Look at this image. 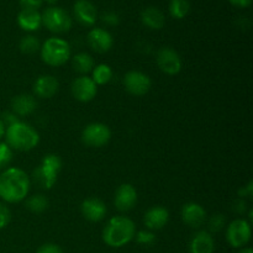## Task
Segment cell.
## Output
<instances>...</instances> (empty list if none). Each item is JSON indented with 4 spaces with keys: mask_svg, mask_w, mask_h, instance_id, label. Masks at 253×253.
<instances>
[{
    "mask_svg": "<svg viewBox=\"0 0 253 253\" xmlns=\"http://www.w3.org/2000/svg\"><path fill=\"white\" fill-rule=\"evenodd\" d=\"M237 253H253V251H252V249L247 247V249H241Z\"/></svg>",
    "mask_w": 253,
    "mask_h": 253,
    "instance_id": "obj_40",
    "label": "cell"
},
{
    "mask_svg": "<svg viewBox=\"0 0 253 253\" xmlns=\"http://www.w3.org/2000/svg\"><path fill=\"white\" fill-rule=\"evenodd\" d=\"M59 89V82L51 74H42L35 81L34 93L41 99H49L56 95Z\"/></svg>",
    "mask_w": 253,
    "mask_h": 253,
    "instance_id": "obj_16",
    "label": "cell"
},
{
    "mask_svg": "<svg viewBox=\"0 0 253 253\" xmlns=\"http://www.w3.org/2000/svg\"><path fill=\"white\" fill-rule=\"evenodd\" d=\"M232 210H234L236 214L239 215H242L246 212L247 210V203L246 200L242 199V198H239V199H236L234 202V204H232Z\"/></svg>",
    "mask_w": 253,
    "mask_h": 253,
    "instance_id": "obj_34",
    "label": "cell"
},
{
    "mask_svg": "<svg viewBox=\"0 0 253 253\" xmlns=\"http://www.w3.org/2000/svg\"><path fill=\"white\" fill-rule=\"evenodd\" d=\"M47 2H48V4H51V5H53V4H56L57 1H58V0H46Z\"/></svg>",
    "mask_w": 253,
    "mask_h": 253,
    "instance_id": "obj_41",
    "label": "cell"
},
{
    "mask_svg": "<svg viewBox=\"0 0 253 253\" xmlns=\"http://www.w3.org/2000/svg\"><path fill=\"white\" fill-rule=\"evenodd\" d=\"M157 64L161 71L168 76H175L182 69L180 56L172 47H162L157 52Z\"/></svg>",
    "mask_w": 253,
    "mask_h": 253,
    "instance_id": "obj_10",
    "label": "cell"
},
{
    "mask_svg": "<svg viewBox=\"0 0 253 253\" xmlns=\"http://www.w3.org/2000/svg\"><path fill=\"white\" fill-rule=\"evenodd\" d=\"M48 199L42 194H34L26 200V208L34 214H42L48 209Z\"/></svg>",
    "mask_w": 253,
    "mask_h": 253,
    "instance_id": "obj_25",
    "label": "cell"
},
{
    "mask_svg": "<svg viewBox=\"0 0 253 253\" xmlns=\"http://www.w3.org/2000/svg\"><path fill=\"white\" fill-rule=\"evenodd\" d=\"M226 224V219L222 214H215L208 220V229H209V234H217L221 231Z\"/></svg>",
    "mask_w": 253,
    "mask_h": 253,
    "instance_id": "obj_28",
    "label": "cell"
},
{
    "mask_svg": "<svg viewBox=\"0 0 253 253\" xmlns=\"http://www.w3.org/2000/svg\"><path fill=\"white\" fill-rule=\"evenodd\" d=\"M136 203H137V192L132 184L124 183L116 189L114 197V204L116 209L120 211H128L133 209Z\"/></svg>",
    "mask_w": 253,
    "mask_h": 253,
    "instance_id": "obj_13",
    "label": "cell"
},
{
    "mask_svg": "<svg viewBox=\"0 0 253 253\" xmlns=\"http://www.w3.org/2000/svg\"><path fill=\"white\" fill-rule=\"evenodd\" d=\"M215 242L214 237L205 230L195 232L189 244L190 253H214Z\"/></svg>",
    "mask_w": 253,
    "mask_h": 253,
    "instance_id": "obj_18",
    "label": "cell"
},
{
    "mask_svg": "<svg viewBox=\"0 0 253 253\" xmlns=\"http://www.w3.org/2000/svg\"><path fill=\"white\" fill-rule=\"evenodd\" d=\"M101 19H103V21L105 22V24L110 25V26H115V25H118L119 22H120V17H119V15L111 11L105 12V14L101 16Z\"/></svg>",
    "mask_w": 253,
    "mask_h": 253,
    "instance_id": "obj_35",
    "label": "cell"
},
{
    "mask_svg": "<svg viewBox=\"0 0 253 253\" xmlns=\"http://www.w3.org/2000/svg\"><path fill=\"white\" fill-rule=\"evenodd\" d=\"M226 240L234 249H244L251 240V224L244 219H236L227 226Z\"/></svg>",
    "mask_w": 253,
    "mask_h": 253,
    "instance_id": "obj_8",
    "label": "cell"
},
{
    "mask_svg": "<svg viewBox=\"0 0 253 253\" xmlns=\"http://www.w3.org/2000/svg\"><path fill=\"white\" fill-rule=\"evenodd\" d=\"M183 222L192 229H200L207 221V211L198 203H187L180 211Z\"/></svg>",
    "mask_w": 253,
    "mask_h": 253,
    "instance_id": "obj_12",
    "label": "cell"
},
{
    "mask_svg": "<svg viewBox=\"0 0 253 253\" xmlns=\"http://www.w3.org/2000/svg\"><path fill=\"white\" fill-rule=\"evenodd\" d=\"M40 51L42 61L51 67L63 66L71 58V46L68 42L58 37L46 40Z\"/></svg>",
    "mask_w": 253,
    "mask_h": 253,
    "instance_id": "obj_5",
    "label": "cell"
},
{
    "mask_svg": "<svg viewBox=\"0 0 253 253\" xmlns=\"http://www.w3.org/2000/svg\"><path fill=\"white\" fill-rule=\"evenodd\" d=\"M5 130H6V127H5V125L2 124V121L0 120V140L5 136Z\"/></svg>",
    "mask_w": 253,
    "mask_h": 253,
    "instance_id": "obj_39",
    "label": "cell"
},
{
    "mask_svg": "<svg viewBox=\"0 0 253 253\" xmlns=\"http://www.w3.org/2000/svg\"><path fill=\"white\" fill-rule=\"evenodd\" d=\"M6 143L11 150L31 151L39 145L40 135L32 126L19 121L14 125L7 126L5 130Z\"/></svg>",
    "mask_w": 253,
    "mask_h": 253,
    "instance_id": "obj_3",
    "label": "cell"
},
{
    "mask_svg": "<svg viewBox=\"0 0 253 253\" xmlns=\"http://www.w3.org/2000/svg\"><path fill=\"white\" fill-rule=\"evenodd\" d=\"M12 160V150L6 142H0V169H5Z\"/></svg>",
    "mask_w": 253,
    "mask_h": 253,
    "instance_id": "obj_29",
    "label": "cell"
},
{
    "mask_svg": "<svg viewBox=\"0 0 253 253\" xmlns=\"http://www.w3.org/2000/svg\"><path fill=\"white\" fill-rule=\"evenodd\" d=\"M81 211L86 220L91 222H98L105 217L108 209L103 200L98 198H88L82 203Z\"/></svg>",
    "mask_w": 253,
    "mask_h": 253,
    "instance_id": "obj_17",
    "label": "cell"
},
{
    "mask_svg": "<svg viewBox=\"0 0 253 253\" xmlns=\"http://www.w3.org/2000/svg\"><path fill=\"white\" fill-rule=\"evenodd\" d=\"M152 82L147 74L140 71H130L124 77V86L130 94L135 96L145 95L151 89Z\"/></svg>",
    "mask_w": 253,
    "mask_h": 253,
    "instance_id": "obj_9",
    "label": "cell"
},
{
    "mask_svg": "<svg viewBox=\"0 0 253 253\" xmlns=\"http://www.w3.org/2000/svg\"><path fill=\"white\" fill-rule=\"evenodd\" d=\"M91 72H93V77H91V79H93V82L96 84V85H104V84H108L109 82L111 81V78H113V69H111V67L109 66V64H105V63L98 64V66L94 67Z\"/></svg>",
    "mask_w": 253,
    "mask_h": 253,
    "instance_id": "obj_24",
    "label": "cell"
},
{
    "mask_svg": "<svg viewBox=\"0 0 253 253\" xmlns=\"http://www.w3.org/2000/svg\"><path fill=\"white\" fill-rule=\"evenodd\" d=\"M30 185V177L20 168H5L0 173V198L10 204L22 202L29 194Z\"/></svg>",
    "mask_w": 253,
    "mask_h": 253,
    "instance_id": "obj_1",
    "label": "cell"
},
{
    "mask_svg": "<svg viewBox=\"0 0 253 253\" xmlns=\"http://www.w3.org/2000/svg\"><path fill=\"white\" fill-rule=\"evenodd\" d=\"M136 227L131 219L115 216L106 222L103 230V241L113 249H120L135 239Z\"/></svg>",
    "mask_w": 253,
    "mask_h": 253,
    "instance_id": "obj_2",
    "label": "cell"
},
{
    "mask_svg": "<svg viewBox=\"0 0 253 253\" xmlns=\"http://www.w3.org/2000/svg\"><path fill=\"white\" fill-rule=\"evenodd\" d=\"M72 64H73L74 71L81 74H86L93 71L94 59L90 54L85 53V52H81V53H77L73 57Z\"/></svg>",
    "mask_w": 253,
    "mask_h": 253,
    "instance_id": "obj_23",
    "label": "cell"
},
{
    "mask_svg": "<svg viewBox=\"0 0 253 253\" xmlns=\"http://www.w3.org/2000/svg\"><path fill=\"white\" fill-rule=\"evenodd\" d=\"M113 43L114 40L110 32L100 29V27H95L88 34V44L93 51L98 52V53H105V52L110 51Z\"/></svg>",
    "mask_w": 253,
    "mask_h": 253,
    "instance_id": "obj_15",
    "label": "cell"
},
{
    "mask_svg": "<svg viewBox=\"0 0 253 253\" xmlns=\"http://www.w3.org/2000/svg\"><path fill=\"white\" fill-rule=\"evenodd\" d=\"M190 10V4L188 0H170L169 12L174 19H184Z\"/></svg>",
    "mask_w": 253,
    "mask_h": 253,
    "instance_id": "obj_26",
    "label": "cell"
},
{
    "mask_svg": "<svg viewBox=\"0 0 253 253\" xmlns=\"http://www.w3.org/2000/svg\"><path fill=\"white\" fill-rule=\"evenodd\" d=\"M37 108V101L34 95L19 94L11 100V111L17 116H27L34 113Z\"/></svg>",
    "mask_w": 253,
    "mask_h": 253,
    "instance_id": "obj_20",
    "label": "cell"
},
{
    "mask_svg": "<svg viewBox=\"0 0 253 253\" xmlns=\"http://www.w3.org/2000/svg\"><path fill=\"white\" fill-rule=\"evenodd\" d=\"M37 253H64L63 250L56 244H44L37 250Z\"/></svg>",
    "mask_w": 253,
    "mask_h": 253,
    "instance_id": "obj_33",
    "label": "cell"
},
{
    "mask_svg": "<svg viewBox=\"0 0 253 253\" xmlns=\"http://www.w3.org/2000/svg\"><path fill=\"white\" fill-rule=\"evenodd\" d=\"M0 120L2 121V124L5 125V127H7V126L10 125H14V124L19 123V116L15 115L12 111H6V113H2L1 115V119Z\"/></svg>",
    "mask_w": 253,
    "mask_h": 253,
    "instance_id": "obj_32",
    "label": "cell"
},
{
    "mask_svg": "<svg viewBox=\"0 0 253 253\" xmlns=\"http://www.w3.org/2000/svg\"><path fill=\"white\" fill-rule=\"evenodd\" d=\"M141 21L143 22L145 26L152 30H161L165 26L166 17L165 14L161 11L158 7L150 6L146 7L142 12H141Z\"/></svg>",
    "mask_w": 253,
    "mask_h": 253,
    "instance_id": "obj_22",
    "label": "cell"
},
{
    "mask_svg": "<svg viewBox=\"0 0 253 253\" xmlns=\"http://www.w3.org/2000/svg\"><path fill=\"white\" fill-rule=\"evenodd\" d=\"M20 51L24 54H34L41 48V44H40L39 39L36 36H32V35H26V36L22 37L20 40Z\"/></svg>",
    "mask_w": 253,
    "mask_h": 253,
    "instance_id": "obj_27",
    "label": "cell"
},
{
    "mask_svg": "<svg viewBox=\"0 0 253 253\" xmlns=\"http://www.w3.org/2000/svg\"><path fill=\"white\" fill-rule=\"evenodd\" d=\"M42 25L49 31L63 34L72 27V17L68 12L58 6H49L41 14Z\"/></svg>",
    "mask_w": 253,
    "mask_h": 253,
    "instance_id": "obj_6",
    "label": "cell"
},
{
    "mask_svg": "<svg viewBox=\"0 0 253 253\" xmlns=\"http://www.w3.org/2000/svg\"><path fill=\"white\" fill-rule=\"evenodd\" d=\"M17 24L25 31H36L42 25V17L37 10L22 9L17 15Z\"/></svg>",
    "mask_w": 253,
    "mask_h": 253,
    "instance_id": "obj_21",
    "label": "cell"
},
{
    "mask_svg": "<svg viewBox=\"0 0 253 253\" xmlns=\"http://www.w3.org/2000/svg\"><path fill=\"white\" fill-rule=\"evenodd\" d=\"M253 194V183L252 182H249V184L246 185V187L241 188V189L239 190V197L242 198V199H245V198H251Z\"/></svg>",
    "mask_w": 253,
    "mask_h": 253,
    "instance_id": "obj_37",
    "label": "cell"
},
{
    "mask_svg": "<svg viewBox=\"0 0 253 253\" xmlns=\"http://www.w3.org/2000/svg\"><path fill=\"white\" fill-rule=\"evenodd\" d=\"M77 21L83 26H93L98 19V11L94 4L89 0H77L73 6Z\"/></svg>",
    "mask_w": 253,
    "mask_h": 253,
    "instance_id": "obj_14",
    "label": "cell"
},
{
    "mask_svg": "<svg viewBox=\"0 0 253 253\" xmlns=\"http://www.w3.org/2000/svg\"><path fill=\"white\" fill-rule=\"evenodd\" d=\"M43 0H20V5L22 9L37 10L42 5Z\"/></svg>",
    "mask_w": 253,
    "mask_h": 253,
    "instance_id": "obj_36",
    "label": "cell"
},
{
    "mask_svg": "<svg viewBox=\"0 0 253 253\" xmlns=\"http://www.w3.org/2000/svg\"><path fill=\"white\" fill-rule=\"evenodd\" d=\"M72 95L82 103H88L95 98L98 93V85L93 82V79L86 76H82L73 81L71 86Z\"/></svg>",
    "mask_w": 253,
    "mask_h": 253,
    "instance_id": "obj_11",
    "label": "cell"
},
{
    "mask_svg": "<svg viewBox=\"0 0 253 253\" xmlns=\"http://www.w3.org/2000/svg\"><path fill=\"white\" fill-rule=\"evenodd\" d=\"M168 220H169V212L166 208L160 207V205L148 209L145 214V217H143L145 225L150 231L163 229L167 225Z\"/></svg>",
    "mask_w": 253,
    "mask_h": 253,
    "instance_id": "obj_19",
    "label": "cell"
},
{
    "mask_svg": "<svg viewBox=\"0 0 253 253\" xmlns=\"http://www.w3.org/2000/svg\"><path fill=\"white\" fill-rule=\"evenodd\" d=\"M110 128L101 123L89 124L82 131V141L89 147H103L110 141Z\"/></svg>",
    "mask_w": 253,
    "mask_h": 253,
    "instance_id": "obj_7",
    "label": "cell"
},
{
    "mask_svg": "<svg viewBox=\"0 0 253 253\" xmlns=\"http://www.w3.org/2000/svg\"><path fill=\"white\" fill-rule=\"evenodd\" d=\"M62 168L59 156L48 153L41 161V165L32 172V179L42 189H51L57 182V177Z\"/></svg>",
    "mask_w": 253,
    "mask_h": 253,
    "instance_id": "obj_4",
    "label": "cell"
},
{
    "mask_svg": "<svg viewBox=\"0 0 253 253\" xmlns=\"http://www.w3.org/2000/svg\"><path fill=\"white\" fill-rule=\"evenodd\" d=\"M10 220H11V212L9 208L4 203H0V230L5 229L9 225Z\"/></svg>",
    "mask_w": 253,
    "mask_h": 253,
    "instance_id": "obj_31",
    "label": "cell"
},
{
    "mask_svg": "<svg viewBox=\"0 0 253 253\" xmlns=\"http://www.w3.org/2000/svg\"><path fill=\"white\" fill-rule=\"evenodd\" d=\"M234 6L237 7H249L251 5L252 0H229Z\"/></svg>",
    "mask_w": 253,
    "mask_h": 253,
    "instance_id": "obj_38",
    "label": "cell"
},
{
    "mask_svg": "<svg viewBox=\"0 0 253 253\" xmlns=\"http://www.w3.org/2000/svg\"><path fill=\"white\" fill-rule=\"evenodd\" d=\"M136 242L140 245H143V246H151V245L155 244L156 236L152 231L150 230H142V231H138L137 234L135 235Z\"/></svg>",
    "mask_w": 253,
    "mask_h": 253,
    "instance_id": "obj_30",
    "label": "cell"
}]
</instances>
